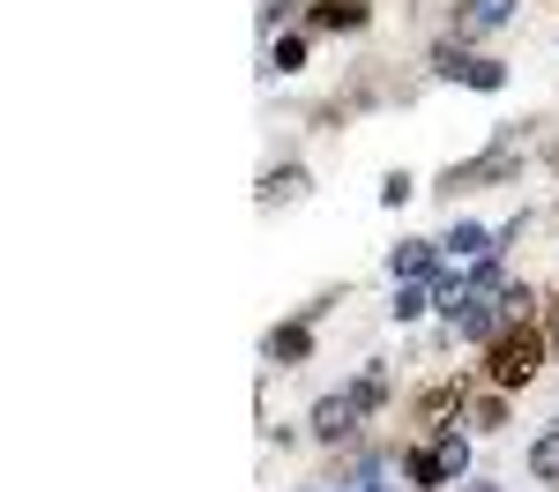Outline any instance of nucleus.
I'll list each match as a JSON object with an SVG mask.
<instances>
[{"instance_id": "nucleus-12", "label": "nucleus", "mask_w": 559, "mask_h": 492, "mask_svg": "<svg viewBox=\"0 0 559 492\" xmlns=\"http://www.w3.org/2000/svg\"><path fill=\"white\" fill-rule=\"evenodd\" d=\"M463 89H508V60L477 52V60H471V75H463Z\"/></svg>"}, {"instance_id": "nucleus-5", "label": "nucleus", "mask_w": 559, "mask_h": 492, "mask_svg": "<svg viewBox=\"0 0 559 492\" xmlns=\"http://www.w3.org/2000/svg\"><path fill=\"white\" fill-rule=\"evenodd\" d=\"M388 276H440V239H395L388 247Z\"/></svg>"}, {"instance_id": "nucleus-1", "label": "nucleus", "mask_w": 559, "mask_h": 492, "mask_svg": "<svg viewBox=\"0 0 559 492\" xmlns=\"http://www.w3.org/2000/svg\"><path fill=\"white\" fill-rule=\"evenodd\" d=\"M545 328L537 321H522V328H500V344H485V381L500 388V396H515V388H530L537 373H545Z\"/></svg>"}, {"instance_id": "nucleus-17", "label": "nucleus", "mask_w": 559, "mask_h": 492, "mask_svg": "<svg viewBox=\"0 0 559 492\" xmlns=\"http://www.w3.org/2000/svg\"><path fill=\"white\" fill-rule=\"evenodd\" d=\"M463 492H500V485H492V478H463Z\"/></svg>"}, {"instance_id": "nucleus-7", "label": "nucleus", "mask_w": 559, "mask_h": 492, "mask_svg": "<svg viewBox=\"0 0 559 492\" xmlns=\"http://www.w3.org/2000/svg\"><path fill=\"white\" fill-rule=\"evenodd\" d=\"M432 455H440L448 485H463V478H471V433H463V425H440V433H432Z\"/></svg>"}, {"instance_id": "nucleus-9", "label": "nucleus", "mask_w": 559, "mask_h": 492, "mask_svg": "<svg viewBox=\"0 0 559 492\" xmlns=\"http://www.w3.org/2000/svg\"><path fill=\"white\" fill-rule=\"evenodd\" d=\"M313 31H366V0H313Z\"/></svg>"}, {"instance_id": "nucleus-8", "label": "nucleus", "mask_w": 559, "mask_h": 492, "mask_svg": "<svg viewBox=\"0 0 559 492\" xmlns=\"http://www.w3.org/2000/svg\"><path fill=\"white\" fill-rule=\"evenodd\" d=\"M395 463H403L411 492H440V485H448V470H440V455H432V447H403Z\"/></svg>"}, {"instance_id": "nucleus-18", "label": "nucleus", "mask_w": 559, "mask_h": 492, "mask_svg": "<svg viewBox=\"0 0 559 492\" xmlns=\"http://www.w3.org/2000/svg\"><path fill=\"white\" fill-rule=\"evenodd\" d=\"M552 425H559V418H552Z\"/></svg>"}, {"instance_id": "nucleus-3", "label": "nucleus", "mask_w": 559, "mask_h": 492, "mask_svg": "<svg viewBox=\"0 0 559 492\" xmlns=\"http://www.w3.org/2000/svg\"><path fill=\"white\" fill-rule=\"evenodd\" d=\"M515 8H522V0H455V15H448V38H463V45L492 38V31H508V23H515Z\"/></svg>"}, {"instance_id": "nucleus-15", "label": "nucleus", "mask_w": 559, "mask_h": 492, "mask_svg": "<svg viewBox=\"0 0 559 492\" xmlns=\"http://www.w3.org/2000/svg\"><path fill=\"white\" fill-rule=\"evenodd\" d=\"M292 8H299V0H261V31H276V23H284Z\"/></svg>"}, {"instance_id": "nucleus-10", "label": "nucleus", "mask_w": 559, "mask_h": 492, "mask_svg": "<svg viewBox=\"0 0 559 492\" xmlns=\"http://www.w3.org/2000/svg\"><path fill=\"white\" fill-rule=\"evenodd\" d=\"M471 60H477V45H463V38H440V45H432V75H440V83H463V75H471Z\"/></svg>"}, {"instance_id": "nucleus-14", "label": "nucleus", "mask_w": 559, "mask_h": 492, "mask_svg": "<svg viewBox=\"0 0 559 492\" xmlns=\"http://www.w3.org/2000/svg\"><path fill=\"white\" fill-rule=\"evenodd\" d=\"M411 194H418V179H411V172H388V187H381V202H388V209H403Z\"/></svg>"}, {"instance_id": "nucleus-13", "label": "nucleus", "mask_w": 559, "mask_h": 492, "mask_svg": "<svg viewBox=\"0 0 559 492\" xmlns=\"http://www.w3.org/2000/svg\"><path fill=\"white\" fill-rule=\"evenodd\" d=\"M471 425H477V433H500V425H508V396H500V388H492V396H477L471 403Z\"/></svg>"}, {"instance_id": "nucleus-11", "label": "nucleus", "mask_w": 559, "mask_h": 492, "mask_svg": "<svg viewBox=\"0 0 559 492\" xmlns=\"http://www.w3.org/2000/svg\"><path fill=\"white\" fill-rule=\"evenodd\" d=\"M299 68H306V38H299V31L269 45V75H299Z\"/></svg>"}, {"instance_id": "nucleus-16", "label": "nucleus", "mask_w": 559, "mask_h": 492, "mask_svg": "<svg viewBox=\"0 0 559 492\" xmlns=\"http://www.w3.org/2000/svg\"><path fill=\"white\" fill-rule=\"evenodd\" d=\"M537 328H545V336H552V344H559V291H552V299H545V321H537Z\"/></svg>"}, {"instance_id": "nucleus-6", "label": "nucleus", "mask_w": 559, "mask_h": 492, "mask_svg": "<svg viewBox=\"0 0 559 492\" xmlns=\"http://www.w3.org/2000/svg\"><path fill=\"white\" fill-rule=\"evenodd\" d=\"M306 187H313L306 165H269V172H261V209H276V202H306Z\"/></svg>"}, {"instance_id": "nucleus-4", "label": "nucleus", "mask_w": 559, "mask_h": 492, "mask_svg": "<svg viewBox=\"0 0 559 492\" xmlns=\"http://www.w3.org/2000/svg\"><path fill=\"white\" fill-rule=\"evenodd\" d=\"M306 351H313V321H306V313L261 336V358H269V365H306Z\"/></svg>"}, {"instance_id": "nucleus-2", "label": "nucleus", "mask_w": 559, "mask_h": 492, "mask_svg": "<svg viewBox=\"0 0 559 492\" xmlns=\"http://www.w3.org/2000/svg\"><path fill=\"white\" fill-rule=\"evenodd\" d=\"M515 157L522 149H500L492 142V149H477L471 165H448L440 172V194H471V187H492V179H515Z\"/></svg>"}]
</instances>
